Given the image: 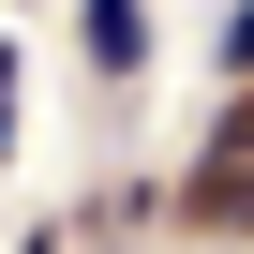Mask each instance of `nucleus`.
Segmentation results:
<instances>
[{"mask_svg": "<svg viewBox=\"0 0 254 254\" xmlns=\"http://www.w3.org/2000/svg\"><path fill=\"white\" fill-rule=\"evenodd\" d=\"M194 224H254V105L209 135V165H194Z\"/></svg>", "mask_w": 254, "mask_h": 254, "instance_id": "nucleus-1", "label": "nucleus"}, {"mask_svg": "<svg viewBox=\"0 0 254 254\" xmlns=\"http://www.w3.org/2000/svg\"><path fill=\"white\" fill-rule=\"evenodd\" d=\"M75 15H90V60H105V75L150 60V0H75Z\"/></svg>", "mask_w": 254, "mask_h": 254, "instance_id": "nucleus-2", "label": "nucleus"}, {"mask_svg": "<svg viewBox=\"0 0 254 254\" xmlns=\"http://www.w3.org/2000/svg\"><path fill=\"white\" fill-rule=\"evenodd\" d=\"M224 75H254V0H239V15H224Z\"/></svg>", "mask_w": 254, "mask_h": 254, "instance_id": "nucleus-3", "label": "nucleus"}, {"mask_svg": "<svg viewBox=\"0 0 254 254\" xmlns=\"http://www.w3.org/2000/svg\"><path fill=\"white\" fill-rule=\"evenodd\" d=\"M0 150H15V60H0Z\"/></svg>", "mask_w": 254, "mask_h": 254, "instance_id": "nucleus-4", "label": "nucleus"}]
</instances>
